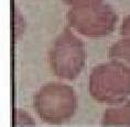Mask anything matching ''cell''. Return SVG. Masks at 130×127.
Segmentation results:
<instances>
[{"label":"cell","instance_id":"obj_4","mask_svg":"<svg viewBox=\"0 0 130 127\" xmlns=\"http://www.w3.org/2000/svg\"><path fill=\"white\" fill-rule=\"evenodd\" d=\"M69 25L88 37H103L115 30L118 15L105 4L73 7L67 13Z\"/></svg>","mask_w":130,"mask_h":127},{"label":"cell","instance_id":"obj_7","mask_svg":"<svg viewBox=\"0 0 130 127\" xmlns=\"http://www.w3.org/2000/svg\"><path fill=\"white\" fill-rule=\"evenodd\" d=\"M15 125L21 126V125H35L33 118L29 115L27 112L22 110H17L15 112Z\"/></svg>","mask_w":130,"mask_h":127},{"label":"cell","instance_id":"obj_5","mask_svg":"<svg viewBox=\"0 0 130 127\" xmlns=\"http://www.w3.org/2000/svg\"><path fill=\"white\" fill-rule=\"evenodd\" d=\"M104 126H130V100L108 107L103 115Z\"/></svg>","mask_w":130,"mask_h":127},{"label":"cell","instance_id":"obj_1","mask_svg":"<svg viewBox=\"0 0 130 127\" xmlns=\"http://www.w3.org/2000/svg\"><path fill=\"white\" fill-rule=\"evenodd\" d=\"M88 89L99 103H121L130 95V69L117 60L98 65L90 72Z\"/></svg>","mask_w":130,"mask_h":127},{"label":"cell","instance_id":"obj_8","mask_svg":"<svg viewBox=\"0 0 130 127\" xmlns=\"http://www.w3.org/2000/svg\"><path fill=\"white\" fill-rule=\"evenodd\" d=\"M65 5L73 6V7H78V6H88V5H95L100 4L103 0H62Z\"/></svg>","mask_w":130,"mask_h":127},{"label":"cell","instance_id":"obj_3","mask_svg":"<svg viewBox=\"0 0 130 127\" xmlns=\"http://www.w3.org/2000/svg\"><path fill=\"white\" fill-rule=\"evenodd\" d=\"M85 59L83 41L69 28H65L48 52V63L53 73L61 79L74 80L82 72Z\"/></svg>","mask_w":130,"mask_h":127},{"label":"cell","instance_id":"obj_9","mask_svg":"<svg viewBox=\"0 0 130 127\" xmlns=\"http://www.w3.org/2000/svg\"><path fill=\"white\" fill-rule=\"evenodd\" d=\"M120 34L123 37H128L130 36V15L127 17L125 20L122 21V24L120 27Z\"/></svg>","mask_w":130,"mask_h":127},{"label":"cell","instance_id":"obj_2","mask_svg":"<svg viewBox=\"0 0 130 127\" xmlns=\"http://www.w3.org/2000/svg\"><path fill=\"white\" fill-rule=\"evenodd\" d=\"M33 107L45 123L69 122L76 112V93L72 87L65 83L48 82L34 94Z\"/></svg>","mask_w":130,"mask_h":127},{"label":"cell","instance_id":"obj_6","mask_svg":"<svg viewBox=\"0 0 130 127\" xmlns=\"http://www.w3.org/2000/svg\"><path fill=\"white\" fill-rule=\"evenodd\" d=\"M108 56L110 59L120 61L130 69V36L117 41L110 47Z\"/></svg>","mask_w":130,"mask_h":127}]
</instances>
